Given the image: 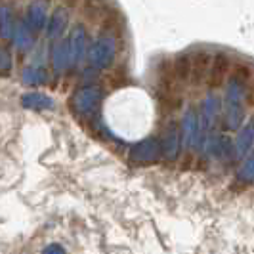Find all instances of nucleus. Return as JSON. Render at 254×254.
<instances>
[{"mask_svg":"<svg viewBox=\"0 0 254 254\" xmlns=\"http://www.w3.org/2000/svg\"><path fill=\"white\" fill-rule=\"evenodd\" d=\"M117 109L115 115L109 117V125L113 130L121 132L127 138H140L149 132L153 121V107L149 98L138 90H127L115 96Z\"/></svg>","mask_w":254,"mask_h":254,"instance_id":"obj_1","label":"nucleus"}]
</instances>
